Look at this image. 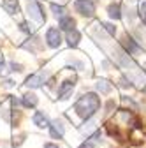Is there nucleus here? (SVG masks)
Here are the masks:
<instances>
[{
	"label": "nucleus",
	"mask_w": 146,
	"mask_h": 148,
	"mask_svg": "<svg viewBox=\"0 0 146 148\" xmlns=\"http://www.w3.org/2000/svg\"><path fill=\"white\" fill-rule=\"evenodd\" d=\"M100 108V99L97 94H93V92H90V94H85L83 97L78 99L74 109H76V113L85 118V120H90Z\"/></svg>",
	"instance_id": "f257e3e1"
},
{
	"label": "nucleus",
	"mask_w": 146,
	"mask_h": 148,
	"mask_svg": "<svg viewBox=\"0 0 146 148\" xmlns=\"http://www.w3.org/2000/svg\"><path fill=\"white\" fill-rule=\"evenodd\" d=\"M27 9H28V16L32 18V20H35L37 23H42L44 21V14H42V9H41V5H39L37 0H30Z\"/></svg>",
	"instance_id": "f03ea898"
},
{
	"label": "nucleus",
	"mask_w": 146,
	"mask_h": 148,
	"mask_svg": "<svg viewBox=\"0 0 146 148\" xmlns=\"http://www.w3.org/2000/svg\"><path fill=\"white\" fill-rule=\"evenodd\" d=\"M74 7L83 16H93V12H95V5H93L92 0H78Z\"/></svg>",
	"instance_id": "7ed1b4c3"
},
{
	"label": "nucleus",
	"mask_w": 146,
	"mask_h": 148,
	"mask_svg": "<svg viewBox=\"0 0 146 148\" xmlns=\"http://www.w3.org/2000/svg\"><path fill=\"white\" fill-rule=\"evenodd\" d=\"M46 41H48V46L49 48H58L62 44V35H60V30L58 28H49L46 32Z\"/></svg>",
	"instance_id": "20e7f679"
},
{
	"label": "nucleus",
	"mask_w": 146,
	"mask_h": 148,
	"mask_svg": "<svg viewBox=\"0 0 146 148\" xmlns=\"http://www.w3.org/2000/svg\"><path fill=\"white\" fill-rule=\"evenodd\" d=\"M49 132H51V138H53V139H62V136H63V132H65V127H63L62 122L55 120V122L49 123Z\"/></svg>",
	"instance_id": "39448f33"
},
{
	"label": "nucleus",
	"mask_w": 146,
	"mask_h": 148,
	"mask_svg": "<svg viewBox=\"0 0 146 148\" xmlns=\"http://www.w3.org/2000/svg\"><path fill=\"white\" fill-rule=\"evenodd\" d=\"M33 123L37 125L39 129H48V127H49V120H48V116L42 113V111H35V115H33Z\"/></svg>",
	"instance_id": "423d86ee"
},
{
	"label": "nucleus",
	"mask_w": 146,
	"mask_h": 148,
	"mask_svg": "<svg viewBox=\"0 0 146 148\" xmlns=\"http://www.w3.org/2000/svg\"><path fill=\"white\" fill-rule=\"evenodd\" d=\"M74 90V81H63L62 85H60V90H58V97L60 99H67L69 95H70V92Z\"/></svg>",
	"instance_id": "0eeeda50"
},
{
	"label": "nucleus",
	"mask_w": 146,
	"mask_h": 148,
	"mask_svg": "<svg viewBox=\"0 0 146 148\" xmlns=\"http://www.w3.org/2000/svg\"><path fill=\"white\" fill-rule=\"evenodd\" d=\"M121 44H123V48H125L127 51H129V53H132V55H136V53H139V51H141V48L136 44V41H132L130 37H127V35L123 37Z\"/></svg>",
	"instance_id": "6e6552de"
},
{
	"label": "nucleus",
	"mask_w": 146,
	"mask_h": 148,
	"mask_svg": "<svg viewBox=\"0 0 146 148\" xmlns=\"http://www.w3.org/2000/svg\"><path fill=\"white\" fill-rule=\"evenodd\" d=\"M60 28L62 30H74L76 28V21H74V18L72 16H62L60 18Z\"/></svg>",
	"instance_id": "1a4fd4ad"
},
{
	"label": "nucleus",
	"mask_w": 146,
	"mask_h": 148,
	"mask_svg": "<svg viewBox=\"0 0 146 148\" xmlns=\"http://www.w3.org/2000/svg\"><path fill=\"white\" fill-rule=\"evenodd\" d=\"M79 39H81V34H79L76 28L67 32V42H69L70 48H76V46L79 44Z\"/></svg>",
	"instance_id": "9d476101"
},
{
	"label": "nucleus",
	"mask_w": 146,
	"mask_h": 148,
	"mask_svg": "<svg viewBox=\"0 0 146 148\" xmlns=\"http://www.w3.org/2000/svg\"><path fill=\"white\" fill-rule=\"evenodd\" d=\"M44 83V78H42V74H32V76L27 78V86L30 88H37Z\"/></svg>",
	"instance_id": "9b49d317"
},
{
	"label": "nucleus",
	"mask_w": 146,
	"mask_h": 148,
	"mask_svg": "<svg viewBox=\"0 0 146 148\" xmlns=\"http://www.w3.org/2000/svg\"><path fill=\"white\" fill-rule=\"evenodd\" d=\"M2 5H4V9L9 14H16L18 11H20V5H18L16 0H2Z\"/></svg>",
	"instance_id": "f8f14e48"
},
{
	"label": "nucleus",
	"mask_w": 146,
	"mask_h": 148,
	"mask_svg": "<svg viewBox=\"0 0 146 148\" xmlns=\"http://www.w3.org/2000/svg\"><path fill=\"white\" fill-rule=\"evenodd\" d=\"M107 14H109V18H113V20H120V18H121L120 4H111L107 7Z\"/></svg>",
	"instance_id": "ddd939ff"
},
{
	"label": "nucleus",
	"mask_w": 146,
	"mask_h": 148,
	"mask_svg": "<svg viewBox=\"0 0 146 148\" xmlns=\"http://www.w3.org/2000/svg\"><path fill=\"white\" fill-rule=\"evenodd\" d=\"M37 104V95L35 94H25L23 95V106L25 108H35Z\"/></svg>",
	"instance_id": "4468645a"
},
{
	"label": "nucleus",
	"mask_w": 146,
	"mask_h": 148,
	"mask_svg": "<svg viewBox=\"0 0 146 148\" xmlns=\"http://www.w3.org/2000/svg\"><path fill=\"white\" fill-rule=\"evenodd\" d=\"M97 90L102 92V94H109V92H111V85H109L106 79H99L97 81Z\"/></svg>",
	"instance_id": "2eb2a0df"
},
{
	"label": "nucleus",
	"mask_w": 146,
	"mask_h": 148,
	"mask_svg": "<svg viewBox=\"0 0 146 148\" xmlns=\"http://www.w3.org/2000/svg\"><path fill=\"white\" fill-rule=\"evenodd\" d=\"M51 11H53V14L57 16V18H58V16H60V18H62V16H65V14H63V12H65V9H63L62 5H57V4H51Z\"/></svg>",
	"instance_id": "dca6fc26"
},
{
	"label": "nucleus",
	"mask_w": 146,
	"mask_h": 148,
	"mask_svg": "<svg viewBox=\"0 0 146 148\" xmlns=\"http://www.w3.org/2000/svg\"><path fill=\"white\" fill-rule=\"evenodd\" d=\"M139 16L143 18V21L146 23V2L141 4V7H139Z\"/></svg>",
	"instance_id": "f3484780"
},
{
	"label": "nucleus",
	"mask_w": 146,
	"mask_h": 148,
	"mask_svg": "<svg viewBox=\"0 0 146 148\" xmlns=\"http://www.w3.org/2000/svg\"><path fill=\"white\" fill-rule=\"evenodd\" d=\"M102 27H104V28H106V30H107L109 34H111V35H115V34H116V28H115V27H113L111 23H104Z\"/></svg>",
	"instance_id": "a211bd4d"
},
{
	"label": "nucleus",
	"mask_w": 146,
	"mask_h": 148,
	"mask_svg": "<svg viewBox=\"0 0 146 148\" xmlns=\"http://www.w3.org/2000/svg\"><path fill=\"white\" fill-rule=\"evenodd\" d=\"M79 148H93V145L90 143V141H85V143H83V145H81Z\"/></svg>",
	"instance_id": "6ab92c4d"
},
{
	"label": "nucleus",
	"mask_w": 146,
	"mask_h": 148,
	"mask_svg": "<svg viewBox=\"0 0 146 148\" xmlns=\"http://www.w3.org/2000/svg\"><path fill=\"white\" fill-rule=\"evenodd\" d=\"M44 148H60V146H58V145H55V143H46Z\"/></svg>",
	"instance_id": "aec40b11"
},
{
	"label": "nucleus",
	"mask_w": 146,
	"mask_h": 148,
	"mask_svg": "<svg viewBox=\"0 0 146 148\" xmlns=\"http://www.w3.org/2000/svg\"><path fill=\"white\" fill-rule=\"evenodd\" d=\"M20 28H21L23 32H30V28H28V25H27V23H21V25H20Z\"/></svg>",
	"instance_id": "412c9836"
},
{
	"label": "nucleus",
	"mask_w": 146,
	"mask_h": 148,
	"mask_svg": "<svg viewBox=\"0 0 146 148\" xmlns=\"http://www.w3.org/2000/svg\"><path fill=\"white\" fill-rule=\"evenodd\" d=\"M130 2H134V0H130Z\"/></svg>",
	"instance_id": "4be33fe9"
}]
</instances>
